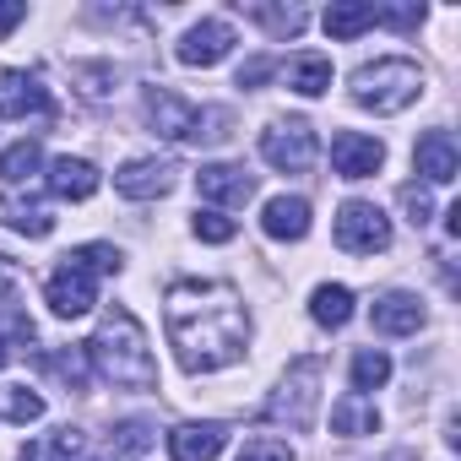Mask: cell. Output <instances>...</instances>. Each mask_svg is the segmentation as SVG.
Wrapping results in <instances>:
<instances>
[{"label":"cell","instance_id":"3","mask_svg":"<svg viewBox=\"0 0 461 461\" xmlns=\"http://www.w3.org/2000/svg\"><path fill=\"white\" fill-rule=\"evenodd\" d=\"M147 120L163 141H185V147H201V141H222L228 136V109H195L185 104L179 93L168 87H147Z\"/></svg>","mask_w":461,"mask_h":461},{"label":"cell","instance_id":"17","mask_svg":"<svg viewBox=\"0 0 461 461\" xmlns=\"http://www.w3.org/2000/svg\"><path fill=\"white\" fill-rule=\"evenodd\" d=\"M261 228H267V240H283V245L304 240L310 234V201L304 195H272L261 212Z\"/></svg>","mask_w":461,"mask_h":461},{"label":"cell","instance_id":"14","mask_svg":"<svg viewBox=\"0 0 461 461\" xmlns=\"http://www.w3.org/2000/svg\"><path fill=\"white\" fill-rule=\"evenodd\" d=\"M412 163L429 185H450L461 174V152H456V136L450 131H423L418 147H412Z\"/></svg>","mask_w":461,"mask_h":461},{"label":"cell","instance_id":"7","mask_svg":"<svg viewBox=\"0 0 461 461\" xmlns=\"http://www.w3.org/2000/svg\"><path fill=\"white\" fill-rule=\"evenodd\" d=\"M44 304H50L60 321H77V315H87V310L98 304V277H93L87 267H77V261L60 256V267H55L50 283H44Z\"/></svg>","mask_w":461,"mask_h":461},{"label":"cell","instance_id":"23","mask_svg":"<svg viewBox=\"0 0 461 461\" xmlns=\"http://www.w3.org/2000/svg\"><path fill=\"white\" fill-rule=\"evenodd\" d=\"M321 23H326V33H331V39H342V44H348V39H358L364 28H375V6H353V0H342V6H331Z\"/></svg>","mask_w":461,"mask_h":461},{"label":"cell","instance_id":"4","mask_svg":"<svg viewBox=\"0 0 461 461\" xmlns=\"http://www.w3.org/2000/svg\"><path fill=\"white\" fill-rule=\"evenodd\" d=\"M423 93V71L412 60H375V66H358L353 71V104L358 109H375V114H402L412 98Z\"/></svg>","mask_w":461,"mask_h":461},{"label":"cell","instance_id":"15","mask_svg":"<svg viewBox=\"0 0 461 461\" xmlns=\"http://www.w3.org/2000/svg\"><path fill=\"white\" fill-rule=\"evenodd\" d=\"M369 321H375V331H380V337H412V331L423 326V304H418V294L391 288V294H380V299H375Z\"/></svg>","mask_w":461,"mask_h":461},{"label":"cell","instance_id":"22","mask_svg":"<svg viewBox=\"0 0 461 461\" xmlns=\"http://www.w3.org/2000/svg\"><path fill=\"white\" fill-rule=\"evenodd\" d=\"M288 87H294L299 98H321V93L331 87V60L315 55V50H310V55H294V60H288Z\"/></svg>","mask_w":461,"mask_h":461},{"label":"cell","instance_id":"21","mask_svg":"<svg viewBox=\"0 0 461 461\" xmlns=\"http://www.w3.org/2000/svg\"><path fill=\"white\" fill-rule=\"evenodd\" d=\"M331 429L337 434H380V407L358 391H348L337 407H331Z\"/></svg>","mask_w":461,"mask_h":461},{"label":"cell","instance_id":"19","mask_svg":"<svg viewBox=\"0 0 461 461\" xmlns=\"http://www.w3.org/2000/svg\"><path fill=\"white\" fill-rule=\"evenodd\" d=\"M50 190L60 195V201H87L93 190H98V168L87 163V158H55L50 163Z\"/></svg>","mask_w":461,"mask_h":461},{"label":"cell","instance_id":"13","mask_svg":"<svg viewBox=\"0 0 461 461\" xmlns=\"http://www.w3.org/2000/svg\"><path fill=\"white\" fill-rule=\"evenodd\" d=\"M195 190H201L206 201H217V206H245V201L256 195V174H245V168H234V163H201Z\"/></svg>","mask_w":461,"mask_h":461},{"label":"cell","instance_id":"5","mask_svg":"<svg viewBox=\"0 0 461 461\" xmlns=\"http://www.w3.org/2000/svg\"><path fill=\"white\" fill-rule=\"evenodd\" d=\"M315 402H321V358H299V364H288L267 418L288 423V429H310L315 423Z\"/></svg>","mask_w":461,"mask_h":461},{"label":"cell","instance_id":"25","mask_svg":"<svg viewBox=\"0 0 461 461\" xmlns=\"http://www.w3.org/2000/svg\"><path fill=\"white\" fill-rule=\"evenodd\" d=\"M385 380H391V358L380 348H358L353 353V391L364 396V391H380Z\"/></svg>","mask_w":461,"mask_h":461},{"label":"cell","instance_id":"12","mask_svg":"<svg viewBox=\"0 0 461 461\" xmlns=\"http://www.w3.org/2000/svg\"><path fill=\"white\" fill-rule=\"evenodd\" d=\"M240 39H234V28H228V23H217V17H206V23H195L185 39H179V66H217V60H228V50H234Z\"/></svg>","mask_w":461,"mask_h":461},{"label":"cell","instance_id":"31","mask_svg":"<svg viewBox=\"0 0 461 461\" xmlns=\"http://www.w3.org/2000/svg\"><path fill=\"white\" fill-rule=\"evenodd\" d=\"M152 439H158V434H152V423H141V418H131V423L114 429V450H125V456H141Z\"/></svg>","mask_w":461,"mask_h":461},{"label":"cell","instance_id":"29","mask_svg":"<svg viewBox=\"0 0 461 461\" xmlns=\"http://www.w3.org/2000/svg\"><path fill=\"white\" fill-rule=\"evenodd\" d=\"M190 228H195V240H206V245H228V240L240 234V222H234V217H222L217 206H201Z\"/></svg>","mask_w":461,"mask_h":461},{"label":"cell","instance_id":"10","mask_svg":"<svg viewBox=\"0 0 461 461\" xmlns=\"http://www.w3.org/2000/svg\"><path fill=\"white\" fill-rule=\"evenodd\" d=\"M380 163H385V147L375 136H364V131H337L331 136V168L342 179H369V174H380Z\"/></svg>","mask_w":461,"mask_h":461},{"label":"cell","instance_id":"6","mask_svg":"<svg viewBox=\"0 0 461 461\" xmlns=\"http://www.w3.org/2000/svg\"><path fill=\"white\" fill-rule=\"evenodd\" d=\"M331 234L348 256H375V250H391V217L375 201H342Z\"/></svg>","mask_w":461,"mask_h":461},{"label":"cell","instance_id":"1","mask_svg":"<svg viewBox=\"0 0 461 461\" xmlns=\"http://www.w3.org/2000/svg\"><path fill=\"white\" fill-rule=\"evenodd\" d=\"M163 326L185 375H212L245 358L250 315L228 283H174L163 299Z\"/></svg>","mask_w":461,"mask_h":461},{"label":"cell","instance_id":"28","mask_svg":"<svg viewBox=\"0 0 461 461\" xmlns=\"http://www.w3.org/2000/svg\"><path fill=\"white\" fill-rule=\"evenodd\" d=\"M66 261H77V267H87L93 277H114L120 267H125V256L114 250V245H77Z\"/></svg>","mask_w":461,"mask_h":461},{"label":"cell","instance_id":"2","mask_svg":"<svg viewBox=\"0 0 461 461\" xmlns=\"http://www.w3.org/2000/svg\"><path fill=\"white\" fill-rule=\"evenodd\" d=\"M87 364L109 380V385H125V391H152L158 385V364H152V348H147V331L131 310H109L98 337L87 342Z\"/></svg>","mask_w":461,"mask_h":461},{"label":"cell","instance_id":"27","mask_svg":"<svg viewBox=\"0 0 461 461\" xmlns=\"http://www.w3.org/2000/svg\"><path fill=\"white\" fill-rule=\"evenodd\" d=\"M250 17H256V23H267L277 39H299V33H304V23H310L299 6H250Z\"/></svg>","mask_w":461,"mask_h":461},{"label":"cell","instance_id":"26","mask_svg":"<svg viewBox=\"0 0 461 461\" xmlns=\"http://www.w3.org/2000/svg\"><path fill=\"white\" fill-rule=\"evenodd\" d=\"M39 163H44V152H39V141H12L6 152H0V179L6 185H17V179H28V174H39Z\"/></svg>","mask_w":461,"mask_h":461},{"label":"cell","instance_id":"36","mask_svg":"<svg viewBox=\"0 0 461 461\" xmlns=\"http://www.w3.org/2000/svg\"><path fill=\"white\" fill-rule=\"evenodd\" d=\"M17 23H28V6L23 0H0V39H12Z\"/></svg>","mask_w":461,"mask_h":461},{"label":"cell","instance_id":"24","mask_svg":"<svg viewBox=\"0 0 461 461\" xmlns=\"http://www.w3.org/2000/svg\"><path fill=\"white\" fill-rule=\"evenodd\" d=\"M0 418L6 423H39L44 418V396L28 385H0Z\"/></svg>","mask_w":461,"mask_h":461},{"label":"cell","instance_id":"18","mask_svg":"<svg viewBox=\"0 0 461 461\" xmlns=\"http://www.w3.org/2000/svg\"><path fill=\"white\" fill-rule=\"evenodd\" d=\"M0 222H6V228H17V234H28V240H44V234H55V212H50L39 195H17V190H6V195H0Z\"/></svg>","mask_w":461,"mask_h":461},{"label":"cell","instance_id":"37","mask_svg":"<svg viewBox=\"0 0 461 461\" xmlns=\"http://www.w3.org/2000/svg\"><path fill=\"white\" fill-rule=\"evenodd\" d=\"M6 358H12V348H6V337H0V369H6Z\"/></svg>","mask_w":461,"mask_h":461},{"label":"cell","instance_id":"33","mask_svg":"<svg viewBox=\"0 0 461 461\" xmlns=\"http://www.w3.org/2000/svg\"><path fill=\"white\" fill-rule=\"evenodd\" d=\"M240 461H294V450H288L283 439H245Z\"/></svg>","mask_w":461,"mask_h":461},{"label":"cell","instance_id":"35","mask_svg":"<svg viewBox=\"0 0 461 461\" xmlns=\"http://www.w3.org/2000/svg\"><path fill=\"white\" fill-rule=\"evenodd\" d=\"M375 23H391V28H418V23H423V6H375Z\"/></svg>","mask_w":461,"mask_h":461},{"label":"cell","instance_id":"8","mask_svg":"<svg viewBox=\"0 0 461 461\" xmlns=\"http://www.w3.org/2000/svg\"><path fill=\"white\" fill-rule=\"evenodd\" d=\"M315 131H310V120H277L267 136H261V158L272 163V168H283V174H304L310 163H315Z\"/></svg>","mask_w":461,"mask_h":461},{"label":"cell","instance_id":"20","mask_svg":"<svg viewBox=\"0 0 461 461\" xmlns=\"http://www.w3.org/2000/svg\"><path fill=\"white\" fill-rule=\"evenodd\" d=\"M310 315H315V326H326V331L348 326V321H353V288H342V283H321V288L310 294Z\"/></svg>","mask_w":461,"mask_h":461},{"label":"cell","instance_id":"11","mask_svg":"<svg viewBox=\"0 0 461 461\" xmlns=\"http://www.w3.org/2000/svg\"><path fill=\"white\" fill-rule=\"evenodd\" d=\"M174 163L168 158H131L120 174H114V190L120 195H131V201H158V195H168L174 190Z\"/></svg>","mask_w":461,"mask_h":461},{"label":"cell","instance_id":"16","mask_svg":"<svg viewBox=\"0 0 461 461\" xmlns=\"http://www.w3.org/2000/svg\"><path fill=\"white\" fill-rule=\"evenodd\" d=\"M222 445H228V429L222 423H179L174 434H168V456L174 461H217L222 456Z\"/></svg>","mask_w":461,"mask_h":461},{"label":"cell","instance_id":"34","mask_svg":"<svg viewBox=\"0 0 461 461\" xmlns=\"http://www.w3.org/2000/svg\"><path fill=\"white\" fill-rule=\"evenodd\" d=\"M272 77H277V60H272V55H256V60L240 66V87H261V82H272Z\"/></svg>","mask_w":461,"mask_h":461},{"label":"cell","instance_id":"32","mask_svg":"<svg viewBox=\"0 0 461 461\" xmlns=\"http://www.w3.org/2000/svg\"><path fill=\"white\" fill-rule=\"evenodd\" d=\"M402 212H407L412 228H423V222L434 217V195H429L423 185H402Z\"/></svg>","mask_w":461,"mask_h":461},{"label":"cell","instance_id":"9","mask_svg":"<svg viewBox=\"0 0 461 461\" xmlns=\"http://www.w3.org/2000/svg\"><path fill=\"white\" fill-rule=\"evenodd\" d=\"M50 120L55 104H50V87L39 82V71H0V120Z\"/></svg>","mask_w":461,"mask_h":461},{"label":"cell","instance_id":"30","mask_svg":"<svg viewBox=\"0 0 461 461\" xmlns=\"http://www.w3.org/2000/svg\"><path fill=\"white\" fill-rule=\"evenodd\" d=\"M44 364H50L55 375H66V380H71L77 391H82V385L93 380V375H87V348H71V353H55V358H44Z\"/></svg>","mask_w":461,"mask_h":461}]
</instances>
